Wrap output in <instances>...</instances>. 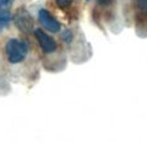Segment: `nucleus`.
Here are the masks:
<instances>
[{"label": "nucleus", "mask_w": 147, "mask_h": 145, "mask_svg": "<svg viewBox=\"0 0 147 145\" xmlns=\"http://www.w3.org/2000/svg\"><path fill=\"white\" fill-rule=\"evenodd\" d=\"M28 46L22 40L10 39L5 44V54L10 64H20L27 56Z\"/></svg>", "instance_id": "1"}, {"label": "nucleus", "mask_w": 147, "mask_h": 145, "mask_svg": "<svg viewBox=\"0 0 147 145\" xmlns=\"http://www.w3.org/2000/svg\"><path fill=\"white\" fill-rule=\"evenodd\" d=\"M34 34H35V38L38 40L39 46L41 47L45 53H53L57 49V43L51 35H48L47 33H44L41 29H35L34 30Z\"/></svg>", "instance_id": "2"}, {"label": "nucleus", "mask_w": 147, "mask_h": 145, "mask_svg": "<svg viewBox=\"0 0 147 145\" xmlns=\"http://www.w3.org/2000/svg\"><path fill=\"white\" fill-rule=\"evenodd\" d=\"M39 22L41 23V26L45 30L51 31V33H58L61 30L59 22L47 9H40V12H39Z\"/></svg>", "instance_id": "3"}, {"label": "nucleus", "mask_w": 147, "mask_h": 145, "mask_svg": "<svg viewBox=\"0 0 147 145\" xmlns=\"http://www.w3.org/2000/svg\"><path fill=\"white\" fill-rule=\"evenodd\" d=\"M16 23L18 25V27L21 30H27V29L31 27V21H30V17L25 13H20V14L16 17Z\"/></svg>", "instance_id": "4"}, {"label": "nucleus", "mask_w": 147, "mask_h": 145, "mask_svg": "<svg viewBox=\"0 0 147 145\" xmlns=\"http://www.w3.org/2000/svg\"><path fill=\"white\" fill-rule=\"evenodd\" d=\"M10 13L8 10H4V12H0V27H4L9 23L10 21Z\"/></svg>", "instance_id": "5"}, {"label": "nucleus", "mask_w": 147, "mask_h": 145, "mask_svg": "<svg viewBox=\"0 0 147 145\" xmlns=\"http://www.w3.org/2000/svg\"><path fill=\"white\" fill-rule=\"evenodd\" d=\"M13 0H0V12L8 10V8L12 5Z\"/></svg>", "instance_id": "6"}, {"label": "nucleus", "mask_w": 147, "mask_h": 145, "mask_svg": "<svg viewBox=\"0 0 147 145\" xmlns=\"http://www.w3.org/2000/svg\"><path fill=\"white\" fill-rule=\"evenodd\" d=\"M56 3L61 9H66V8H69L71 5L72 0H56Z\"/></svg>", "instance_id": "7"}, {"label": "nucleus", "mask_w": 147, "mask_h": 145, "mask_svg": "<svg viewBox=\"0 0 147 145\" xmlns=\"http://www.w3.org/2000/svg\"><path fill=\"white\" fill-rule=\"evenodd\" d=\"M141 9H142L143 12H147V0H142V1H141Z\"/></svg>", "instance_id": "8"}, {"label": "nucleus", "mask_w": 147, "mask_h": 145, "mask_svg": "<svg viewBox=\"0 0 147 145\" xmlns=\"http://www.w3.org/2000/svg\"><path fill=\"white\" fill-rule=\"evenodd\" d=\"M65 38H66V43H69V42L71 40V38H72V34L70 33V31H66V34H65Z\"/></svg>", "instance_id": "9"}, {"label": "nucleus", "mask_w": 147, "mask_h": 145, "mask_svg": "<svg viewBox=\"0 0 147 145\" xmlns=\"http://www.w3.org/2000/svg\"><path fill=\"white\" fill-rule=\"evenodd\" d=\"M110 1H111V0H98V3H99L101 5H107Z\"/></svg>", "instance_id": "10"}]
</instances>
